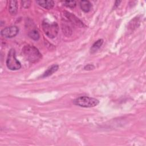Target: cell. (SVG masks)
Here are the masks:
<instances>
[{
	"instance_id": "obj_7",
	"label": "cell",
	"mask_w": 146,
	"mask_h": 146,
	"mask_svg": "<svg viewBox=\"0 0 146 146\" xmlns=\"http://www.w3.org/2000/svg\"><path fill=\"white\" fill-rule=\"evenodd\" d=\"M36 2L39 6L48 10L51 9L54 6V2L51 0H40Z\"/></svg>"
},
{
	"instance_id": "obj_15",
	"label": "cell",
	"mask_w": 146,
	"mask_h": 146,
	"mask_svg": "<svg viewBox=\"0 0 146 146\" xmlns=\"http://www.w3.org/2000/svg\"><path fill=\"white\" fill-rule=\"evenodd\" d=\"M95 68V67L92 65V64H87V66H86L84 68L86 70H91L92 69H94Z\"/></svg>"
},
{
	"instance_id": "obj_11",
	"label": "cell",
	"mask_w": 146,
	"mask_h": 146,
	"mask_svg": "<svg viewBox=\"0 0 146 146\" xmlns=\"http://www.w3.org/2000/svg\"><path fill=\"white\" fill-rule=\"evenodd\" d=\"M103 43V40L102 39H100L96 40L91 47V53L95 52L101 47Z\"/></svg>"
},
{
	"instance_id": "obj_5",
	"label": "cell",
	"mask_w": 146,
	"mask_h": 146,
	"mask_svg": "<svg viewBox=\"0 0 146 146\" xmlns=\"http://www.w3.org/2000/svg\"><path fill=\"white\" fill-rule=\"evenodd\" d=\"M19 32V29L17 26H11L6 27L1 31V35L6 38H11L15 36Z\"/></svg>"
},
{
	"instance_id": "obj_10",
	"label": "cell",
	"mask_w": 146,
	"mask_h": 146,
	"mask_svg": "<svg viewBox=\"0 0 146 146\" xmlns=\"http://www.w3.org/2000/svg\"><path fill=\"white\" fill-rule=\"evenodd\" d=\"M80 6L81 9L85 13L90 11L92 7L91 3L88 1H81L80 2Z\"/></svg>"
},
{
	"instance_id": "obj_6",
	"label": "cell",
	"mask_w": 146,
	"mask_h": 146,
	"mask_svg": "<svg viewBox=\"0 0 146 146\" xmlns=\"http://www.w3.org/2000/svg\"><path fill=\"white\" fill-rule=\"evenodd\" d=\"M64 15L68 20H70L72 23H74L75 25H76L78 26H83V23L77 17H76L75 15H72L71 13H70L68 12H65Z\"/></svg>"
},
{
	"instance_id": "obj_9",
	"label": "cell",
	"mask_w": 146,
	"mask_h": 146,
	"mask_svg": "<svg viewBox=\"0 0 146 146\" xmlns=\"http://www.w3.org/2000/svg\"><path fill=\"white\" fill-rule=\"evenodd\" d=\"M59 66L57 64H53L50 67H49L42 75V78H46L47 76H49L53 74L54 72H55L58 70Z\"/></svg>"
},
{
	"instance_id": "obj_13",
	"label": "cell",
	"mask_w": 146,
	"mask_h": 146,
	"mask_svg": "<svg viewBox=\"0 0 146 146\" xmlns=\"http://www.w3.org/2000/svg\"><path fill=\"white\" fill-rule=\"evenodd\" d=\"M64 6L70 8H74L76 5V2L75 1H66L63 2Z\"/></svg>"
},
{
	"instance_id": "obj_12",
	"label": "cell",
	"mask_w": 146,
	"mask_h": 146,
	"mask_svg": "<svg viewBox=\"0 0 146 146\" xmlns=\"http://www.w3.org/2000/svg\"><path fill=\"white\" fill-rule=\"evenodd\" d=\"M29 36L30 38H31L32 39L35 40H38L39 38V36H40L39 33L38 32V31H36L35 30H33L30 31L29 33Z\"/></svg>"
},
{
	"instance_id": "obj_8",
	"label": "cell",
	"mask_w": 146,
	"mask_h": 146,
	"mask_svg": "<svg viewBox=\"0 0 146 146\" xmlns=\"http://www.w3.org/2000/svg\"><path fill=\"white\" fill-rule=\"evenodd\" d=\"M17 9H18L17 1L15 0L10 1L9 2V11L10 14L13 15H15L17 12Z\"/></svg>"
},
{
	"instance_id": "obj_14",
	"label": "cell",
	"mask_w": 146,
	"mask_h": 146,
	"mask_svg": "<svg viewBox=\"0 0 146 146\" xmlns=\"http://www.w3.org/2000/svg\"><path fill=\"white\" fill-rule=\"evenodd\" d=\"M21 2H22V6L25 8H28L31 4V1H23Z\"/></svg>"
},
{
	"instance_id": "obj_2",
	"label": "cell",
	"mask_w": 146,
	"mask_h": 146,
	"mask_svg": "<svg viewBox=\"0 0 146 146\" xmlns=\"http://www.w3.org/2000/svg\"><path fill=\"white\" fill-rule=\"evenodd\" d=\"M42 28L45 34L50 38L56 37L59 31V27L56 22L50 23L46 20L43 21Z\"/></svg>"
},
{
	"instance_id": "obj_3",
	"label": "cell",
	"mask_w": 146,
	"mask_h": 146,
	"mask_svg": "<svg viewBox=\"0 0 146 146\" xmlns=\"http://www.w3.org/2000/svg\"><path fill=\"white\" fill-rule=\"evenodd\" d=\"M74 104L82 107L90 108L97 106L99 102L98 99L88 96H80L74 101Z\"/></svg>"
},
{
	"instance_id": "obj_1",
	"label": "cell",
	"mask_w": 146,
	"mask_h": 146,
	"mask_svg": "<svg viewBox=\"0 0 146 146\" xmlns=\"http://www.w3.org/2000/svg\"><path fill=\"white\" fill-rule=\"evenodd\" d=\"M22 52L26 59L32 63L37 62L42 57L39 51L33 46L26 45L24 46Z\"/></svg>"
},
{
	"instance_id": "obj_4",
	"label": "cell",
	"mask_w": 146,
	"mask_h": 146,
	"mask_svg": "<svg viewBox=\"0 0 146 146\" xmlns=\"http://www.w3.org/2000/svg\"><path fill=\"white\" fill-rule=\"evenodd\" d=\"M6 66L11 70H18L21 68V63L17 60L15 56V51L14 49L11 48L9 51L6 59Z\"/></svg>"
}]
</instances>
